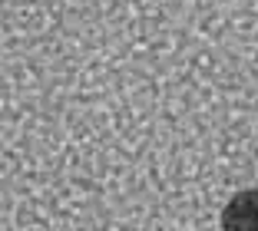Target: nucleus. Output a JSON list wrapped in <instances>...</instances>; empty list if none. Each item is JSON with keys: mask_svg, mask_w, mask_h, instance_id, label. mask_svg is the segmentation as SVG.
Listing matches in <instances>:
<instances>
[{"mask_svg": "<svg viewBox=\"0 0 258 231\" xmlns=\"http://www.w3.org/2000/svg\"><path fill=\"white\" fill-rule=\"evenodd\" d=\"M222 231H258V188H245L222 208Z\"/></svg>", "mask_w": 258, "mask_h": 231, "instance_id": "1", "label": "nucleus"}]
</instances>
